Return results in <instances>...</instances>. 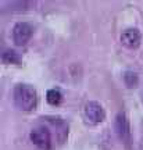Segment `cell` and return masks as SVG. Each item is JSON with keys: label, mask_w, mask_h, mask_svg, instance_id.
Returning <instances> with one entry per match:
<instances>
[{"label": "cell", "mask_w": 143, "mask_h": 150, "mask_svg": "<svg viewBox=\"0 0 143 150\" xmlns=\"http://www.w3.org/2000/svg\"><path fill=\"white\" fill-rule=\"evenodd\" d=\"M46 99H47L49 104L58 106L61 103V100H63V95H61V92L58 91V89H49L47 95H46Z\"/></svg>", "instance_id": "obj_7"}, {"label": "cell", "mask_w": 143, "mask_h": 150, "mask_svg": "<svg viewBox=\"0 0 143 150\" xmlns=\"http://www.w3.org/2000/svg\"><path fill=\"white\" fill-rule=\"evenodd\" d=\"M32 36V28L27 22H18L13 28V40L17 46H24Z\"/></svg>", "instance_id": "obj_3"}, {"label": "cell", "mask_w": 143, "mask_h": 150, "mask_svg": "<svg viewBox=\"0 0 143 150\" xmlns=\"http://www.w3.org/2000/svg\"><path fill=\"white\" fill-rule=\"evenodd\" d=\"M140 39H142L140 32H139L138 29H135V28L125 29V31L121 33V42L131 49L138 47L139 45H140Z\"/></svg>", "instance_id": "obj_5"}, {"label": "cell", "mask_w": 143, "mask_h": 150, "mask_svg": "<svg viewBox=\"0 0 143 150\" xmlns=\"http://www.w3.org/2000/svg\"><path fill=\"white\" fill-rule=\"evenodd\" d=\"M115 129H117L118 136H120V139L124 140V142H128V140H129V136H131L129 124H128V120H127V117H125L124 112H120V114L117 115Z\"/></svg>", "instance_id": "obj_6"}, {"label": "cell", "mask_w": 143, "mask_h": 150, "mask_svg": "<svg viewBox=\"0 0 143 150\" xmlns=\"http://www.w3.org/2000/svg\"><path fill=\"white\" fill-rule=\"evenodd\" d=\"M29 138H31V140L33 142V145L38 146L39 149L49 150L52 147V135L49 132V129L45 128V127L35 128L31 132Z\"/></svg>", "instance_id": "obj_2"}, {"label": "cell", "mask_w": 143, "mask_h": 150, "mask_svg": "<svg viewBox=\"0 0 143 150\" xmlns=\"http://www.w3.org/2000/svg\"><path fill=\"white\" fill-rule=\"evenodd\" d=\"M14 103L16 106L22 111H32L38 104V95L36 91L29 85L20 83L14 88Z\"/></svg>", "instance_id": "obj_1"}, {"label": "cell", "mask_w": 143, "mask_h": 150, "mask_svg": "<svg viewBox=\"0 0 143 150\" xmlns=\"http://www.w3.org/2000/svg\"><path fill=\"white\" fill-rule=\"evenodd\" d=\"M1 60H3V63L6 64H18L20 63V57H18V54L16 52H13V50H6L3 56H1Z\"/></svg>", "instance_id": "obj_8"}, {"label": "cell", "mask_w": 143, "mask_h": 150, "mask_svg": "<svg viewBox=\"0 0 143 150\" xmlns=\"http://www.w3.org/2000/svg\"><path fill=\"white\" fill-rule=\"evenodd\" d=\"M85 115L89 120V122H92V124H100L106 118V114H104L103 107L96 102H89L85 106Z\"/></svg>", "instance_id": "obj_4"}]
</instances>
